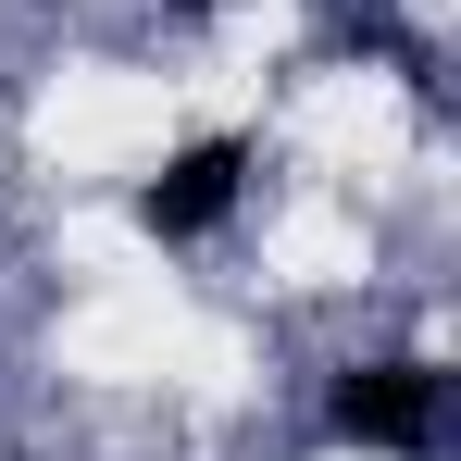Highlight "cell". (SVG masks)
<instances>
[{
  "label": "cell",
  "instance_id": "1",
  "mask_svg": "<svg viewBox=\"0 0 461 461\" xmlns=\"http://www.w3.org/2000/svg\"><path fill=\"white\" fill-rule=\"evenodd\" d=\"M324 424L362 437V449H424L437 437V362H362V375H337Z\"/></svg>",
  "mask_w": 461,
  "mask_h": 461
},
{
  "label": "cell",
  "instance_id": "2",
  "mask_svg": "<svg viewBox=\"0 0 461 461\" xmlns=\"http://www.w3.org/2000/svg\"><path fill=\"white\" fill-rule=\"evenodd\" d=\"M237 175H249V150H237V138H200V150H175L150 175V200H138V225L150 237H212L237 212Z\"/></svg>",
  "mask_w": 461,
  "mask_h": 461
}]
</instances>
